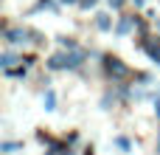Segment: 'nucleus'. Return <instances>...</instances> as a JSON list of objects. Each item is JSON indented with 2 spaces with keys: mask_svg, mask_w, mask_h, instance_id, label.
Wrapping results in <instances>:
<instances>
[{
  "mask_svg": "<svg viewBox=\"0 0 160 155\" xmlns=\"http://www.w3.org/2000/svg\"><path fill=\"white\" fill-rule=\"evenodd\" d=\"M129 28H132V17H121V20H118V25H115V31H118V34H127Z\"/></svg>",
  "mask_w": 160,
  "mask_h": 155,
  "instance_id": "obj_7",
  "label": "nucleus"
},
{
  "mask_svg": "<svg viewBox=\"0 0 160 155\" xmlns=\"http://www.w3.org/2000/svg\"><path fill=\"white\" fill-rule=\"evenodd\" d=\"M104 68H107V73L115 76V79H124V76L129 73V68H127L118 56H107V59H104Z\"/></svg>",
  "mask_w": 160,
  "mask_h": 155,
  "instance_id": "obj_1",
  "label": "nucleus"
},
{
  "mask_svg": "<svg viewBox=\"0 0 160 155\" xmlns=\"http://www.w3.org/2000/svg\"><path fill=\"white\" fill-rule=\"evenodd\" d=\"M62 3H79V0H62Z\"/></svg>",
  "mask_w": 160,
  "mask_h": 155,
  "instance_id": "obj_15",
  "label": "nucleus"
},
{
  "mask_svg": "<svg viewBox=\"0 0 160 155\" xmlns=\"http://www.w3.org/2000/svg\"><path fill=\"white\" fill-rule=\"evenodd\" d=\"M115 144H118V147H121L124 152H129V150H132V144H129L127 138H115Z\"/></svg>",
  "mask_w": 160,
  "mask_h": 155,
  "instance_id": "obj_11",
  "label": "nucleus"
},
{
  "mask_svg": "<svg viewBox=\"0 0 160 155\" xmlns=\"http://www.w3.org/2000/svg\"><path fill=\"white\" fill-rule=\"evenodd\" d=\"M3 40H6V42H11V45L25 42V31H22V28H6V31H3Z\"/></svg>",
  "mask_w": 160,
  "mask_h": 155,
  "instance_id": "obj_2",
  "label": "nucleus"
},
{
  "mask_svg": "<svg viewBox=\"0 0 160 155\" xmlns=\"http://www.w3.org/2000/svg\"><path fill=\"white\" fill-rule=\"evenodd\" d=\"M79 3H82L84 8H90V6H96V0H79Z\"/></svg>",
  "mask_w": 160,
  "mask_h": 155,
  "instance_id": "obj_12",
  "label": "nucleus"
},
{
  "mask_svg": "<svg viewBox=\"0 0 160 155\" xmlns=\"http://www.w3.org/2000/svg\"><path fill=\"white\" fill-rule=\"evenodd\" d=\"M155 113H158V119H160V99L155 102Z\"/></svg>",
  "mask_w": 160,
  "mask_h": 155,
  "instance_id": "obj_14",
  "label": "nucleus"
},
{
  "mask_svg": "<svg viewBox=\"0 0 160 155\" xmlns=\"http://www.w3.org/2000/svg\"><path fill=\"white\" fill-rule=\"evenodd\" d=\"M82 59H84V54H82V51L68 54V68H79V65H82Z\"/></svg>",
  "mask_w": 160,
  "mask_h": 155,
  "instance_id": "obj_6",
  "label": "nucleus"
},
{
  "mask_svg": "<svg viewBox=\"0 0 160 155\" xmlns=\"http://www.w3.org/2000/svg\"><path fill=\"white\" fill-rule=\"evenodd\" d=\"M42 102H45V110H53V104H56V93H53V90H45V99H42Z\"/></svg>",
  "mask_w": 160,
  "mask_h": 155,
  "instance_id": "obj_9",
  "label": "nucleus"
},
{
  "mask_svg": "<svg viewBox=\"0 0 160 155\" xmlns=\"http://www.w3.org/2000/svg\"><path fill=\"white\" fill-rule=\"evenodd\" d=\"M158 152H160V138H158Z\"/></svg>",
  "mask_w": 160,
  "mask_h": 155,
  "instance_id": "obj_16",
  "label": "nucleus"
},
{
  "mask_svg": "<svg viewBox=\"0 0 160 155\" xmlns=\"http://www.w3.org/2000/svg\"><path fill=\"white\" fill-rule=\"evenodd\" d=\"M48 68H53V71H59V68H68V54H53V56L48 59Z\"/></svg>",
  "mask_w": 160,
  "mask_h": 155,
  "instance_id": "obj_3",
  "label": "nucleus"
},
{
  "mask_svg": "<svg viewBox=\"0 0 160 155\" xmlns=\"http://www.w3.org/2000/svg\"><path fill=\"white\" fill-rule=\"evenodd\" d=\"M14 62H17V56H14V54H3V56H0V65H3V71L14 68Z\"/></svg>",
  "mask_w": 160,
  "mask_h": 155,
  "instance_id": "obj_8",
  "label": "nucleus"
},
{
  "mask_svg": "<svg viewBox=\"0 0 160 155\" xmlns=\"http://www.w3.org/2000/svg\"><path fill=\"white\" fill-rule=\"evenodd\" d=\"M146 48H149V54H152V59H155V62L160 65V48H158V45H146Z\"/></svg>",
  "mask_w": 160,
  "mask_h": 155,
  "instance_id": "obj_10",
  "label": "nucleus"
},
{
  "mask_svg": "<svg viewBox=\"0 0 160 155\" xmlns=\"http://www.w3.org/2000/svg\"><path fill=\"white\" fill-rule=\"evenodd\" d=\"M96 25H98L101 31H110V28H112V20H110V14H107V11H98V14H96Z\"/></svg>",
  "mask_w": 160,
  "mask_h": 155,
  "instance_id": "obj_4",
  "label": "nucleus"
},
{
  "mask_svg": "<svg viewBox=\"0 0 160 155\" xmlns=\"http://www.w3.org/2000/svg\"><path fill=\"white\" fill-rule=\"evenodd\" d=\"M110 6H112V8H121V6H124V0H110Z\"/></svg>",
  "mask_w": 160,
  "mask_h": 155,
  "instance_id": "obj_13",
  "label": "nucleus"
},
{
  "mask_svg": "<svg viewBox=\"0 0 160 155\" xmlns=\"http://www.w3.org/2000/svg\"><path fill=\"white\" fill-rule=\"evenodd\" d=\"M20 150H22V141H3L0 144V152H6V155H14Z\"/></svg>",
  "mask_w": 160,
  "mask_h": 155,
  "instance_id": "obj_5",
  "label": "nucleus"
}]
</instances>
